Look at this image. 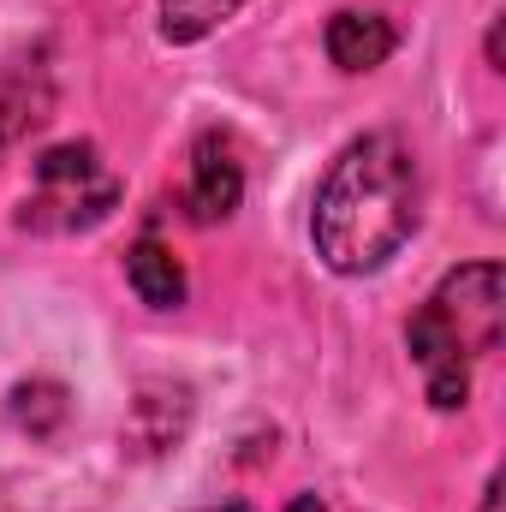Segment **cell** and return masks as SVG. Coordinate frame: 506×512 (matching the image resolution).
<instances>
[{
    "label": "cell",
    "instance_id": "cell-1",
    "mask_svg": "<svg viewBox=\"0 0 506 512\" xmlns=\"http://www.w3.org/2000/svg\"><path fill=\"white\" fill-rule=\"evenodd\" d=\"M423 221V167L399 131L352 137L310 203V245L328 274L364 280L411 245Z\"/></svg>",
    "mask_w": 506,
    "mask_h": 512
},
{
    "label": "cell",
    "instance_id": "cell-2",
    "mask_svg": "<svg viewBox=\"0 0 506 512\" xmlns=\"http://www.w3.org/2000/svg\"><path fill=\"white\" fill-rule=\"evenodd\" d=\"M506 292L501 262L447 268L441 286L405 316V352L423 370V393L435 411H459L471 399V364L501 346Z\"/></svg>",
    "mask_w": 506,
    "mask_h": 512
},
{
    "label": "cell",
    "instance_id": "cell-3",
    "mask_svg": "<svg viewBox=\"0 0 506 512\" xmlns=\"http://www.w3.org/2000/svg\"><path fill=\"white\" fill-rule=\"evenodd\" d=\"M120 173L102 161L96 143H54L36 155V191L18 203L24 233H90L120 209Z\"/></svg>",
    "mask_w": 506,
    "mask_h": 512
},
{
    "label": "cell",
    "instance_id": "cell-4",
    "mask_svg": "<svg viewBox=\"0 0 506 512\" xmlns=\"http://www.w3.org/2000/svg\"><path fill=\"white\" fill-rule=\"evenodd\" d=\"M245 203V167H239V149L221 137V131H203L191 143V179H185V215L197 227H215V221H233Z\"/></svg>",
    "mask_w": 506,
    "mask_h": 512
},
{
    "label": "cell",
    "instance_id": "cell-5",
    "mask_svg": "<svg viewBox=\"0 0 506 512\" xmlns=\"http://www.w3.org/2000/svg\"><path fill=\"white\" fill-rule=\"evenodd\" d=\"M48 108H54V72L42 66V54L6 60L0 66V161L48 120Z\"/></svg>",
    "mask_w": 506,
    "mask_h": 512
},
{
    "label": "cell",
    "instance_id": "cell-6",
    "mask_svg": "<svg viewBox=\"0 0 506 512\" xmlns=\"http://www.w3.org/2000/svg\"><path fill=\"white\" fill-rule=\"evenodd\" d=\"M322 48H328V60H334L340 72L364 78V72H376V66H387V60H393L399 30H393V18H381V12L340 6V12L322 24Z\"/></svg>",
    "mask_w": 506,
    "mask_h": 512
},
{
    "label": "cell",
    "instance_id": "cell-7",
    "mask_svg": "<svg viewBox=\"0 0 506 512\" xmlns=\"http://www.w3.org/2000/svg\"><path fill=\"white\" fill-rule=\"evenodd\" d=\"M126 286L137 292V304H149V310H179L185 292H191L185 262L167 251L161 239H137L126 251Z\"/></svg>",
    "mask_w": 506,
    "mask_h": 512
},
{
    "label": "cell",
    "instance_id": "cell-8",
    "mask_svg": "<svg viewBox=\"0 0 506 512\" xmlns=\"http://www.w3.org/2000/svg\"><path fill=\"white\" fill-rule=\"evenodd\" d=\"M245 0H155V30L167 48H197L203 36H215Z\"/></svg>",
    "mask_w": 506,
    "mask_h": 512
},
{
    "label": "cell",
    "instance_id": "cell-9",
    "mask_svg": "<svg viewBox=\"0 0 506 512\" xmlns=\"http://www.w3.org/2000/svg\"><path fill=\"white\" fill-rule=\"evenodd\" d=\"M6 417H12L18 435L48 441V435H60V423L72 417V399H66V387L60 382H18L12 387V399H6Z\"/></svg>",
    "mask_w": 506,
    "mask_h": 512
},
{
    "label": "cell",
    "instance_id": "cell-10",
    "mask_svg": "<svg viewBox=\"0 0 506 512\" xmlns=\"http://www.w3.org/2000/svg\"><path fill=\"white\" fill-rule=\"evenodd\" d=\"M489 66H495V72H501V18H495V24H489Z\"/></svg>",
    "mask_w": 506,
    "mask_h": 512
},
{
    "label": "cell",
    "instance_id": "cell-11",
    "mask_svg": "<svg viewBox=\"0 0 506 512\" xmlns=\"http://www.w3.org/2000/svg\"><path fill=\"white\" fill-rule=\"evenodd\" d=\"M483 512H501V477H489V489H483Z\"/></svg>",
    "mask_w": 506,
    "mask_h": 512
},
{
    "label": "cell",
    "instance_id": "cell-12",
    "mask_svg": "<svg viewBox=\"0 0 506 512\" xmlns=\"http://www.w3.org/2000/svg\"><path fill=\"white\" fill-rule=\"evenodd\" d=\"M215 512H251V507H239V501H227V507H215Z\"/></svg>",
    "mask_w": 506,
    "mask_h": 512
}]
</instances>
